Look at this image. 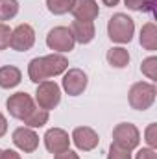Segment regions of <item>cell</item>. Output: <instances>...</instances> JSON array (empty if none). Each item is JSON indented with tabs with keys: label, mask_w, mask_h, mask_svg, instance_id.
Returning <instances> with one entry per match:
<instances>
[{
	"label": "cell",
	"mask_w": 157,
	"mask_h": 159,
	"mask_svg": "<svg viewBox=\"0 0 157 159\" xmlns=\"http://www.w3.org/2000/svg\"><path fill=\"white\" fill-rule=\"evenodd\" d=\"M69 69V59L63 54H48L43 57H34L28 65V76L34 83H41L48 78L59 76Z\"/></svg>",
	"instance_id": "1"
},
{
	"label": "cell",
	"mask_w": 157,
	"mask_h": 159,
	"mask_svg": "<svg viewBox=\"0 0 157 159\" xmlns=\"http://www.w3.org/2000/svg\"><path fill=\"white\" fill-rule=\"evenodd\" d=\"M74 4H76V0H46V7L54 15H65V13L72 11Z\"/></svg>",
	"instance_id": "19"
},
{
	"label": "cell",
	"mask_w": 157,
	"mask_h": 159,
	"mask_svg": "<svg viewBox=\"0 0 157 159\" xmlns=\"http://www.w3.org/2000/svg\"><path fill=\"white\" fill-rule=\"evenodd\" d=\"M35 44V30L30 24H19L15 30H11L9 46L17 52H26Z\"/></svg>",
	"instance_id": "9"
},
{
	"label": "cell",
	"mask_w": 157,
	"mask_h": 159,
	"mask_svg": "<svg viewBox=\"0 0 157 159\" xmlns=\"http://www.w3.org/2000/svg\"><path fill=\"white\" fill-rule=\"evenodd\" d=\"M44 146L50 154H59V152H65L70 148V137L65 129L61 128H50L46 133H44Z\"/></svg>",
	"instance_id": "11"
},
{
	"label": "cell",
	"mask_w": 157,
	"mask_h": 159,
	"mask_svg": "<svg viewBox=\"0 0 157 159\" xmlns=\"http://www.w3.org/2000/svg\"><path fill=\"white\" fill-rule=\"evenodd\" d=\"M70 32L74 35V41L79 44H89L91 41L94 39L96 35V30H94V24L92 22H87V20H72V26H70Z\"/></svg>",
	"instance_id": "14"
},
{
	"label": "cell",
	"mask_w": 157,
	"mask_h": 159,
	"mask_svg": "<svg viewBox=\"0 0 157 159\" xmlns=\"http://www.w3.org/2000/svg\"><path fill=\"white\" fill-rule=\"evenodd\" d=\"M135 159H157V152L154 150V148H141L139 152H137V156H135Z\"/></svg>",
	"instance_id": "26"
},
{
	"label": "cell",
	"mask_w": 157,
	"mask_h": 159,
	"mask_svg": "<svg viewBox=\"0 0 157 159\" xmlns=\"http://www.w3.org/2000/svg\"><path fill=\"white\" fill-rule=\"evenodd\" d=\"M102 2H104L105 6H109V7H113V6H117V4L120 2V0H102Z\"/></svg>",
	"instance_id": "30"
},
{
	"label": "cell",
	"mask_w": 157,
	"mask_h": 159,
	"mask_svg": "<svg viewBox=\"0 0 157 159\" xmlns=\"http://www.w3.org/2000/svg\"><path fill=\"white\" fill-rule=\"evenodd\" d=\"M155 94L157 89L154 83H148V81H137L129 87V93H128V102L133 109L137 111H146L154 106L155 102Z\"/></svg>",
	"instance_id": "3"
},
{
	"label": "cell",
	"mask_w": 157,
	"mask_h": 159,
	"mask_svg": "<svg viewBox=\"0 0 157 159\" xmlns=\"http://www.w3.org/2000/svg\"><path fill=\"white\" fill-rule=\"evenodd\" d=\"M0 154H2V150H0Z\"/></svg>",
	"instance_id": "32"
},
{
	"label": "cell",
	"mask_w": 157,
	"mask_h": 159,
	"mask_svg": "<svg viewBox=\"0 0 157 159\" xmlns=\"http://www.w3.org/2000/svg\"><path fill=\"white\" fill-rule=\"evenodd\" d=\"M124 4L131 11H154V4H150V0H124Z\"/></svg>",
	"instance_id": "22"
},
{
	"label": "cell",
	"mask_w": 157,
	"mask_h": 159,
	"mask_svg": "<svg viewBox=\"0 0 157 159\" xmlns=\"http://www.w3.org/2000/svg\"><path fill=\"white\" fill-rule=\"evenodd\" d=\"M113 143L126 148V150H135L141 143V131L135 124L129 122H120L113 129Z\"/></svg>",
	"instance_id": "6"
},
{
	"label": "cell",
	"mask_w": 157,
	"mask_h": 159,
	"mask_svg": "<svg viewBox=\"0 0 157 159\" xmlns=\"http://www.w3.org/2000/svg\"><path fill=\"white\" fill-rule=\"evenodd\" d=\"M141 70H142V74H144L148 80L155 81L157 80V57L155 56L146 57V59L142 61V65H141Z\"/></svg>",
	"instance_id": "21"
},
{
	"label": "cell",
	"mask_w": 157,
	"mask_h": 159,
	"mask_svg": "<svg viewBox=\"0 0 157 159\" xmlns=\"http://www.w3.org/2000/svg\"><path fill=\"white\" fill-rule=\"evenodd\" d=\"M70 141L74 143V146L78 150L91 152V150H94L98 146L100 137H98V133L92 128H89V126H78V128H74V131L70 135Z\"/></svg>",
	"instance_id": "10"
},
{
	"label": "cell",
	"mask_w": 157,
	"mask_h": 159,
	"mask_svg": "<svg viewBox=\"0 0 157 159\" xmlns=\"http://www.w3.org/2000/svg\"><path fill=\"white\" fill-rule=\"evenodd\" d=\"M9 39H11V30L7 24L0 22V50H6L9 46Z\"/></svg>",
	"instance_id": "25"
},
{
	"label": "cell",
	"mask_w": 157,
	"mask_h": 159,
	"mask_svg": "<svg viewBox=\"0 0 157 159\" xmlns=\"http://www.w3.org/2000/svg\"><path fill=\"white\" fill-rule=\"evenodd\" d=\"M20 80H22V72L15 65H7L0 69V87L2 89H13L20 83Z\"/></svg>",
	"instance_id": "15"
},
{
	"label": "cell",
	"mask_w": 157,
	"mask_h": 159,
	"mask_svg": "<svg viewBox=\"0 0 157 159\" xmlns=\"http://www.w3.org/2000/svg\"><path fill=\"white\" fill-rule=\"evenodd\" d=\"M54 159H79V156L76 152H72L70 148L69 150H65V152H59V154H56Z\"/></svg>",
	"instance_id": "27"
},
{
	"label": "cell",
	"mask_w": 157,
	"mask_h": 159,
	"mask_svg": "<svg viewBox=\"0 0 157 159\" xmlns=\"http://www.w3.org/2000/svg\"><path fill=\"white\" fill-rule=\"evenodd\" d=\"M19 13L17 0H0V20H11Z\"/></svg>",
	"instance_id": "20"
},
{
	"label": "cell",
	"mask_w": 157,
	"mask_h": 159,
	"mask_svg": "<svg viewBox=\"0 0 157 159\" xmlns=\"http://www.w3.org/2000/svg\"><path fill=\"white\" fill-rule=\"evenodd\" d=\"M6 107L13 119L24 120V117L35 107V102L28 93H15L6 100Z\"/></svg>",
	"instance_id": "7"
},
{
	"label": "cell",
	"mask_w": 157,
	"mask_h": 159,
	"mask_svg": "<svg viewBox=\"0 0 157 159\" xmlns=\"http://www.w3.org/2000/svg\"><path fill=\"white\" fill-rule=\"evenodd\" d=\"M87 74L81 69H67L63 72V81L61 87L69 96H79L85 89H87Z\"/></svg>",
	"instance_id": "8"
},
{
	"label": "cell",
	"mask_w": 157,
	"mask_h": 159,
	"mask_svg": "<svg viewBox=\"0 0 157 159\" xmlns=\"http://www.w3.org/2000/svg\"><path fill=\"white\" fill-rule=\"evenodd\" d=\"M76 20H87V22H92L98 15H100V6L96 0H76L72 11Z\"/></svg>",
	"instance_id": "13"
},
{
	"label": "cell",
	"mask_w": 157,
	"mask_h": 159,
	"mask_svg": "<svg viewBox=\"0 0 157 159\" xmlns=\"http://www.w3.org/2000/svg\"><path fill=\"white\" fill-rule=\"evenodd\" d=\"M74 44H76L74 35H72L70 28H67V26H56L46 35V46L50 50H54L56 54L70 52V50H74Z\"/></svg>",
	"instance_id": "5"
},
{
	"label": "cell",
	"mask_w": 157,
	"mask_h": 159,
	"mask_svg": "<svg viewBox=\"0 0 157 159\" xmlns=\"http://www.w3.org/2000/svg\"><path fill=\"white\" fill-rule=\"evenodd\" d=\"M139 41H141V46L144 50H150V52H155L157 50V26L154 22H146L142 26Z\"/></svg>",
	"instance_id": "16"
},
{
	"label": "cell",
	"mask_w": 157,
	"mask_h": 159,
	"mask_svg": "<svg viewBox=\"0 0 157 159\" xmlns=\"http://www.w3.org/2000/svg\"><path fill=\"white\" fill-rule=\"evenodd\" d=\"M107 63L115 69H124L129 63V52L124 46H113L107 50Z\"/></svg>",
	"instance_id": "17"
},
{
	"label": "cell",
	"mask_w": 157,
	"mask_h": 159,
	"mask_svg": "<svg viewBox=\"0 0 157 159\" xmlns=\"http://www.w3.org/2000/svg\"><path fill=\"white\" fill-rule=\"evenodd\" d=\"M144 141H146V144H148V148H157V124L155 122H152V124H148V128L144 129Z\"/></svg>",
	"instance_id": "23"
},
{
	"label": "cell",
	"mask_w": 157,
	"mask_h": 159,
	"mask_svg": "<svg viewBox=\"0 0 157 159\" xmlns=\"http://www.w3.org/2000/svg\"><path fill=\"white\" fill-rule=\"evenodd\" d=\"M35 102L44 111L56 109L59 106V102H61V87L56 81H52V80H44V81L37 83Z\"/></svg>",
	"instance_id": "4"
},
{
	"label": "cell",
	"mask_w": 157,
	"mask_h": 159,
	"mask_svg": "<svg viewBox=\"0 0 157 159\" xmlns=\"http://www.w3.org/2000/svg\"><path fill=\"white\" fill-rule=\"evenodd\" d=\"M11 139H13V144L19 150L26 152V154H32V152H35L39 148V135L32 128H26V126L17 128L13 131V137Z\"/></svg>",
	"instance_id": "12"
},
{
	"label": "cell",
	"mask_w": 157,
	"mask_h": 159,
	"mask_svg": "<svg viewBox=\"0 0 157 159\" xmlns=\"http://www.w3.org/2000/svg\"><path fill=\"white\" fill-rule=\"evenodd\" d=\"M0 159H20V156H19L15 150H2Z\"/></svg>",
	"instance_id": "28"
},
{
	"label": "cell",
	"mask_w": 157,
	"mask_h": 159,
	"mask_svg": "<svg viewBox=\"0 0 157 159\" xmlns=\"http://www.w3.org/2000/svg\"><path fill=\"white\" fill-rule=\"evenodd\" d=\"M50 119V115H48V111H44V109H41V107H34L26 117H24V126L26 128H32V129H35V128H43L46 122Z\"/></svg>",
	"instance_id": "18"
},
{
	"label": "cell",
	"mask_w": 157,
	"mask_h": 159,
	"mask_svg": "<svg viewBox=\"0 0 157 159\" xmlns=\"http://www.w3.org/2000/svg\"><path fill=\"white\" fill-rule=\"evenodd\" d=\"M150 4H154V6H155V0H150Z\"/></svg>",
	"instance_id": "31"
},
{
	"label": "cell",
	"mask_w": 157,
	"mask_h": 159,
	"mask_svg": "<svg viewBox=\"0 0 157 159\" xmlns=\"http://www.w3.org/2000/svg\"><path fill=\"white\" fill-rule=\"evenodd\" d=\"M107 159H131V152L113 143V144L109 146V152H107Z\"/></svg>",
	"instance_id": "24"
},
{
	"label": "cell",
	"mask_w": 157,
	"mask_h": 159,
	"mask_svg": "<svg viewBox=\"0 0 157 159\" xmlns=\"http://www.w3.org/2000/svg\"><path fill=\"white\" fill-rule=\"evenodd\" d=\"M135 34V22L131 17H128L126 13H115L109 22H107V35L113 43L118 44H126L133 39Z\"/></svg>",
	"instance_id": "2"
},
{
	"label": "cell",
	"mask_w": 157,
	"mask_h": 159,
	"mask_svg": "<svg viewBox=\"0 0 157 159\" xmlns=\"http://www.w3.org/2000/svg\"><path fill=\"white\" fill-rule=\"evenodd\" d=\"M6 131H7V120H6V117L0 113V139L6 135Z\"/></svg>",
	"instance_id": "29"
}]
</instances>
